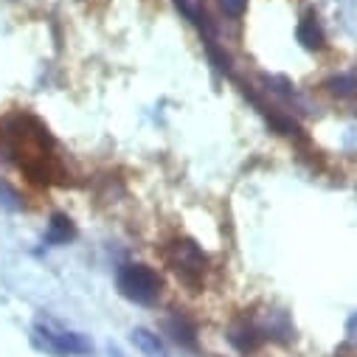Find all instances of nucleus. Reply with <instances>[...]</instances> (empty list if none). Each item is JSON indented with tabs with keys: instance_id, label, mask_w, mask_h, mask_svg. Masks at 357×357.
Returning a JSON list of instances; mask_svg holds the SVG:
<instances>
[{
	"instance_id": "f257e3e1",
	"label": "nucleus",
	"mask_w": 357,
	"mask_h": 357,
	"mask_svg": "<svg viewBox=\"0 0 357 357\" xmlns=\"http://www.w3.org/2000/svg\"><path fill=\"white\" fill-rule=\"evenodd\" d=\"M116 287L127 301L141 304V307H152L163 293V279L155 267H149L144 261H130V264L119 267Z\"/></svg>"
},
{
	"instance_id": "f03ea898",
	"label": "nucleus",
	"mask_w": 357,
	"mask_h": 357,
	"mask_svg": "<svg viewBox=\"0 0 357 357\" xmlns=\"http://www.w3.org/2000/svg\"><path fill=\"white\" fill-rule=\"evenodd\" d=\"M166 259L172 264L174 276L181 279L192 293L203 290V276L208 271V259L203 253V248L192 239H174L166 250Z\"/></svg>"
},
{
	"instance_id": "7ed1b4c3",
	"label": "nucleus",
	"mask_w": 357,
	"mask_h": 357,
	"mask_svg": "<svg viewBox=\"0 0 357 357\" xmlns=\"http://www.w3.org/2000/svg\"><path fill=\"white\" fill-rule=\"evenodd\" d=\"M34 332H37V337L45 340V346L54 354H62V357H68V354H91L93 351V343L87 340L82 332L65 329V326H59L54 321H37Z\"/></svg>"
},
{
	"instance_id": "20e7f679",
	"label": "nucleus",
	"mask_w": 357,
	"mask_h": 357,
	"mask_svg": "<svg viewBox=\"0 0 357 357\" xmlns=\"http://www.w3.org/2000/svg\"><path fill=\"white\" fill-rule=\"evenodd\" d=\"M225 337H228V343H231L239 354H253V351H259L261 343H264L259 324H256L253 318H245V315L236 318V321H231Z\"/></svg>"
},
{
	"instance_id": "39448f33",
	"label": "nucleus",
	"mask_w": 357,
	"mask_h": 357,
	"mask_svg": "<svg viewBox=\"0 0 357 357\" xmlns=\"http://www.w3.org/2000/svg\"><path fill=\"white\" fill-rule=\"evenodd\" d=\"M261 329L264 340H273V343H290L296 340V324L290 318L287 310H267L261 315V321H256Z\"/></svg>"
},
{
	"instance_id": "423d86ee",
	"label": "nucleus",
	"mask_w": 357,
	"mask_h": 357,
	"mask_svg": "<svg viewBox=\"0 0 357 357\" xmlns=\"http://www.w3.org/2000/svg\"><path fill=\"white\" fill-rule=\"evenodd\" d=\"M166 332L172 335V340L183 349H197L200 343V332H197V324L186 315V312H174L166 318Z\"/></svg>"
},
{
	"instance_id": "0eeeda50",
	"label": "nucleus",
	"mask_w": 357,
	"mask_h": 357,
	"mask_svg": "<svg viewBox=\"0 0 357 357\" xmlns=\"http://www.w3.org/2000/svg\"><path fill=\"white\" fill-rule=\"evenodd\" d=\"M296 40H298V45L307 48V51H324V48H326V34H324V26H321V20H318L315 12H307V15L298 20V26H296Z\"/></svg>"
},
{
	"instance_id": "6e6552de",
	"label": "nucleus",
	"mask_w": 357,
	"mask_h": 357,
	"mask_svg": "<svg viewBox=\"0 0 357 357\" xmlns=\"http://www.w3.org/2000/svg\"><path fill=\"white\" fill-rule=\"evenodd\" d=\"M130 340L135 343V349H138L144 357H166V346H163L160 335H155L152 329L135 326V329L130 332Z\"/></svg>"
},
{
	"instance_id": "1a4fd4ad",
	"label": "nucleus",
	"mask_w": 357,
	"mask_h": 357,
	"mask_svg": "<svg viewBox=\"0 0 357 357\" xmlns=\"http://www.w3.org/2000/svg\"><path fill=\"white\" fill-rule=\"evenodd\" d=\"M73 236H76L73 220L68 214H54L48 222V231H45V242L48 245H68Z\"/></svg>"
},
{
	"instance_id": "9d476101",
	"label": "nucleus",
	"mask_w": 357,
	"mask_h": 357,
	"mask_svg": "<svg viewBox=\"0 0 357 357\" xmlns=\"http://www.w3.org/2000/svg\"><path fill=\"white\" fill-rule=\"evenodd\" d=\"M326 91L337 99H351L357 96V70H343V73H335L329 82H326Z\"/></svg>"
},
{
	"instance_id": "9b49d317",
	"label": "nucleus",
	"mask_w": 357,
	"mask_h": 357,
	"mask_svg": "<svg viewBox=\"0 0 357 357\" xmlns=\"http://www.w3.org/2000/svg\"><path fill=\"white\" fill-rule=\"evenodd\" d=\"M217 3H220L222 15L231 20H242L248 15V0H217Z\"/></svg>"
},
{
	"instance_id": "f8f14e48",
	"label": "nucleus",
	"mask_w": 357,
	"mask_h": 357,
	"mask_svg": "<svg viewBox=\"0 0 357 357\" xmlns=\"http://www.w3.org/2000/svg\"><path fill=\"white\" fill-rule=\"evenodd\" d=\"M0 203H3L9 211H20L23 203H20V195L9 186V183H0Z\"/></svg>"
},
{
	"instance_id": "ddd939ff",
	"label": "nucleus",
	"mask_w": 357,
	"mask_h": 357,
	"mask_svg": "<svg viewBox=\"0 0 357 357\" xmlns=\"http://www.w3.org/2000/svg\"><path fill=\"white\" fill-rule=\"evenodd\" d=\"M346 335H349V340L351 343H357V310L349 315V321H346Z\"/></svg>"
},
{
	"instance_id": "4468645a",
	"label": "nucleus",
	"mask_w": 357,
	"mask_h": 357,
	"mask_svg": "<svg viewBox=\"0 0 357 357\" xmlns=\"http://www.w3.org/2000/svg\"><path fill=\"white\" fill-rule=\"evenodd\" d=\"M107 354H110V357H124V354H121L116 346H110V349H107Z\"/></svg>"
}]
</instances>
